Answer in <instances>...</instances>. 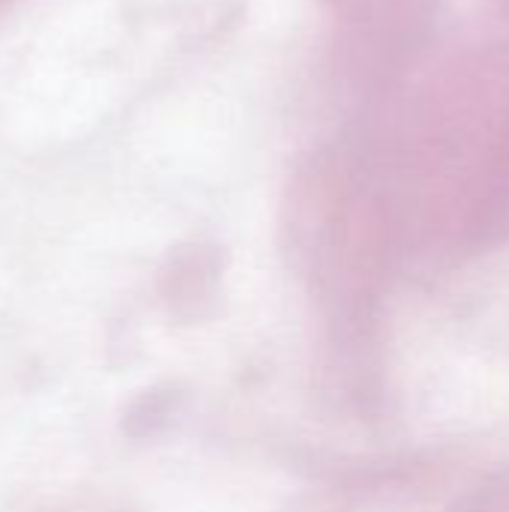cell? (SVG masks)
Masks as SVG:
<instances>
[]
</instances>
